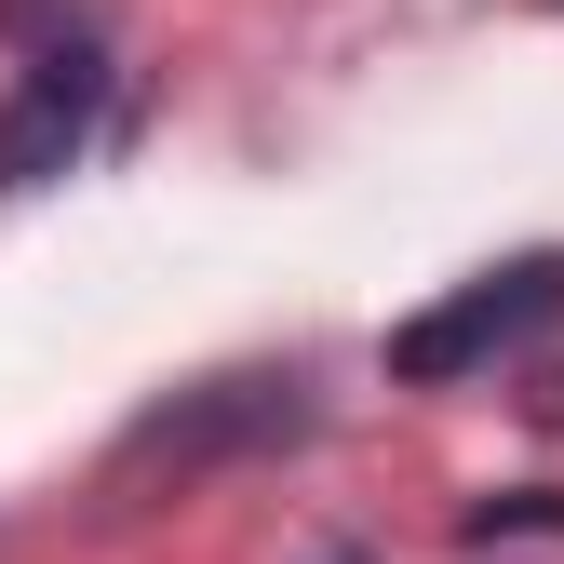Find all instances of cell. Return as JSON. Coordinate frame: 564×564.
Returning <instances> with one entry per match:
<instances>
[{"instance_id":"3957f363","label":"cell","mask_w":564,"mask_h":564,"mask_svg":"<svg viewBox=\"0 0 564 564\" xmlns=\"http://www.w3.org/2000/svg\"><path fill=\"white\" fill-rule=\"evenodd\" d=\"M95 95H108V54L28 67L14 108H0V188H54L67 162H82V149H95Z\"/></svg>"},{"instance_id":"277c9868","label":"cell","mask_w":564,"mask_h":564,"mask_svg":"<svg viewBox=\"0 0 564 564\" xmlns=\"http://www.w3.org/2000/svg\"><path fill=\"white\" fill-rule=\"evenodd\" d=\"M0 41H28L41 67H67V54H108V14L95 0H0Z\"/></svg>"},{"instance_id":"5b68a950","label":"cell","mask_w":564,"mask_h":564,"mask_svg":"<svg viewBox=\"0 0 564 564\" xmlns=\"http://www.w3.org/2000/svg\"><path fill=\"white\" fill-rule=\"evenodd\" d=\"M457 538H470V551H498V538H564V498H551V484H511V498H470V511H457Z\"/></svg>"},{"instance_id":"6da1fadb","label":"cell","mask_w":564,"mask_h":564,"mask_svg":"<svg viewBox=\"0 0 564 564\" xmlns=\"http://www.w3.org/2000/svg\"><path fill=\"white\" fill-rule=\"evenodd\" d=\"M323 431V403H310V377L296 364H229V377H188V390H162L134 431L108 444V470H95V498H188L202 470H242V457H282V444H310Z\"/></svg>"},{"instance_id":"8992f818","label":"cell","mask_w":564,"mask_h":564,"mask_svg":"<svg viewBox=\"0 0 564 564\" xmlns=\"http://www.w3.org/2000/svg\"><path fill=\"white\" fill-rule=\"evenodd\" d=\"M310 564H377V551H364V538H323V551H310Z\"/></svg>"},{"instance_id":"7a4b0ae2","label":"cell","mask_w":564,"mask_h":564,"mask_svg":"<svg viewBox=\"0 0 564 564\" xmlns=\"http://www.w3.org/2000/svg\"><path fill=\"white\" fill-rule=\"evenodd\" d=\"M538 323H564V242H538V256H511V269H484V282H457L444 310H416V323H390V390H457V377H484L498 349H524Z\"/></svg>"}]
</instances>
